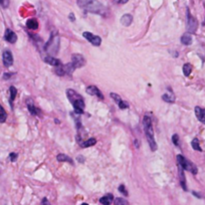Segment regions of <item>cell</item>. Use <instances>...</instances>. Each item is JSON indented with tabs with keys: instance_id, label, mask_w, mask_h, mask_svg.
<instances>
[{
	"instance_id": "cell-24",
	"label": "cell",
	"mask_w": 205,
	"mask_h": 205,
	"mask_svg": "<svg viewBox=\"0 0 205 205\" xmlns=\"http://www.w3.org/2000/svg\"><path fill=\"white\" fill-rule=\"evenodd\" d=\"M9 92H10V99H9V101H10V104L12 105V102L14 101V99L17 95V90L15 89V86H10Z\"/></svg>"
},
{
	"instance_id": "cell-8",
	"label": "cell",
	"mask_w": 205,
	"mask_h": 205,
	"mask_svg": "<svg viewBox=\"0 0 205 205\" xmlns=\"http://www.w3.org/2000/svg\"><path fill=\"white\" fill-rule=\"evenodd\" d=\"M71 63L74 65V66L76 68H79V67H81L85 65V60L81 54L75 53L71 56Z\"/></svg>"
},
{
	"instance_id": "cell-34",
	"label": "cell",
	"mask_w": 205,
	"mask_h": 205,
	"mask_svg": "<svg viewBox=\"0 0 205 205\" xmlns=\"http://www.w3.org/2000/svg\"><path fill=\"white\" fill-rule=\"evenodd\" d=\"M41 205H51V203H49L47 198H43L42 201H41Z\"/></svg>"
},
{
	"instance_id": "cell-12",
	"label": "cell",
	"mask_w": 205,
	"mask_h": 205,
	"mask_svg": "<svg viewBox=\"0 0 205 205\" xmlns=\"http://www.w3.org/2000/svg\"><path fill=\"white\" fill-rule=\"evenodd\" d=\"M26 105H27V108H28V110H29V112H30L31 115H33V116L38 115V114H39V110L34 106L32 100H31V99H27V100H26Z\"/></svg>"
},
{
	"instance_id": "cell-29",
	"label": "cell",
	"mask_w": 205,
	"mask_h": 205,
	"mask_svg": "<svg viewBox=\"0 0 205 205\" xmlns=\"http://www.w3.org/2000/svg\"><path fill=\"white\" fill-rule=\"evenodd\" d=\"M172 142L175 146H179V136L177 134H174L172 137Z\"/></svg>"
},
{
	"instance_id": "cell-15",
	"label": "cell",
	"mask_w": 205,
	"mask_h": 205,
	"mask_svg": "<svg viewBox=\"0 0 205 205\" xmlns=\"http://www.w3.org/2000/svg\"><path fill=\"white\" fill-rule=\"evenodd\" d=\"M178 170H179V178H180V183L182 188L185 191H187V186H186V179H185V175H184V169L181 166L178 165Z\"/></svg>"
},
{
	"instance_id": "cell-33",
	"label": "cell",
	"mask_w": 205,
	"mask_h": 205,
	"mask_svg": "<svg viewBox=\"0 0 205 205\" xmlns=\"http://www.w3.org/2000/svg\"><path fill=\"white\" fill-rule=\"evenodd\" d=\"M0 4H1L3 7H7V5H8V0H0Z\"/></svg>"
},
{
	"instance_id": "cell-18",
	"label": "cell",
	"mask_w": 205,
	"mask_h": 205,
	"mask_svg": "<svg viewBox=\"0 0 205 205\" xmlns=\"http://www.w3.org/2000/svg\"><path fill=\"white\" fill-rule=\"evenodd\" d=\"M114 200V196L113 194H107L103 196L101 199H100V202H101L103 205H111V203Z\"/></svg>"
},
{
	"instance_id": "cell-38",
	"label": "cell",
	"mask_w": 205,
	"mask_h": 205,
	"mask_svg": "<svg viewBox=\"0 0 205 205\" xmlns=\"http://www.w3.org/2000/svg\"><path fill=\"white\" fill-rule=\"evenodd\" d=\"M13 76V74H5V75L3 76V79H5V80H8L9 77H10V76Z\"/></svg>"
},
{
	"instance_id": "cell-7",
	"label": "cell",
	"mask_w": 205,
	"mask_h": 205,
	"mask_svg": "<svg viewBox=\"0 0 205 205\" xmlns=\"http://www.w3.org/2000/svg\"><path fill=\"white\" fill-rule=\"evenodd\" d=\"M83 35L86 40H89V41L93 45H95V46H100L102 43V38L98 35H95L90 32H86V31L83 33Z\"/></svg>"
},
{
	"instance_id": "cell-23",
	"label": "cell",
	"mask_w": 205,
	"mask_h": 205,
	"mask_svg": "<svg viewBox=\"0 0 205 205\" xmlns=\"http://www.w3.org/2000/svg\"><path fill=\"white\" fill-rule=\"evenodd\" d=\"M182 70H183V74L185 76H189L191 71H192V66L190 63H185L183 67H182Z\"/></svg>"
},
{
	"instance_id": "cell-10",
	"label": "cell",
	"mask_w": 205,
	"mask_h": 205,
	"mask_svg": "<svg viewBox=\"0 0 205 205\" xmlns=\"http://www.w3.org/2000/svg\"><path fill=\"white\" fill-rule=\"evenodd\" d=\"M85 92L88 93L89 95H97V97L99 99H101V100L104 99V95H102L101 90H100L98 89V86H95V85H90V86H88L86 90H85Z\"/></svg>"
},
{
	"instance_id": "cell-20",
	"label": "cell",
	"mask_w": 205,
	"mask_h": 205,
	"mask_svg": "<svg viewBox=\"0 0 205 205\" xmlns=\"http://www.w3.org/2000/svg\"><path fill=\"white\" fill-rule=\"evenodd\" d=\"M162 100L164 102L166 103H170V104H173L175 102V95H173V93H169V94H164L162 95Z\"/></svg>"
},
{
	"instance_id": "cell-31",
	"label": "cell",
	"mask_w": 205,
	"mask_h": 205,
	"mask_svg": "<svg viewBox=\"0 0 205 205\" xmlns=\"http://www.w3.org/2000/svg\"><path fill=\"white\" fill-rule=\"evenodd\" d=\"M17 157H18V155L16 153H10V155H9V159H10L11 162H15Z\"/></svg>"
},
{
	"instance_id": "cell-17",
	"label": "cell",
	"mask_w": 205,
	"mask_h": 205,
	"mask_svg": "<svg viewBox=\"0 0 205 205\" xmlns=\"http://www.w3.org/2000/svg\"><path fill=\"white\" fill-rule=\"evenodd\" d=\"M181 43L184 45H190L192 43V36L189 32H186L181 36Z\"/></svg>"
},
{
	"instance_id": "cell-19",
	"label": "cell",
	"mask_w": 205,
	"mask_h": 205,
	"mask_svg": "<svg viewBox=\"0 0 205 205\" xmlns=\"http://www.w3.org/2000/svg\"><path fill=\"white\" fill-rule=\"evenodd\" d=\"M26 26L27 28H29L31 30H35L38 28V22L34 18H31V19H28L26 22Z\"/></svg>"
},
{
	"instance_id": "cell-26",
	"label": "cell",
	"mask_w": 205,
	"mask_h": 205,
	"mask_svg": "<svg viewBox=\"0 0 205 205\" xmlns=\"http://www.w3.org/2000/svg\"><path fill=\"white\" fill-rule=\"evenodd\" d=\"M7 119V114L5 110L3 109V107L0 105V123H4Z\"/></svg>"
},
{
	"instance_id": "cell-16",
	"label": "cell",
	"mask_w": 205,
	"mask_h": 205,
	"mask_svg": "<svg viewBox=\"0 0 205 205\" xmlns=\"http://www.w3.org/2000/svg\"><path fill=\"white\" fill-rule=\"evenodd\" d=\"M133 22V16L131 14H124L121 17V23L124 26H130Z\"/></svg>"
},
{
	"instance_id": "cell-32",
	"label": "cell",
	"mask_w": 205,
	"mask_h": 205,
	"mask_svg": "<svg viewBox=\"0 0 205 205\" xmlns=\"http://www.w3.org/2000/svg\"><path fill=\"white\" fill-rule=\"evenodd\" d=\"M119 191H120L121 193L124 194L125 196H127V195H128V192H127V190H126V188H125L124 185H120V186H119Z\"/></svg>"
},
{
	"instance_id": "cell-2",
	"label": "cell",
	"mask_w": 205,
	"mask_h": 205,
	"mask_svg": "<svg viewBox=\"0 0 205 205\" xmlns=\"http://www.w3.org/2000/svg\"><path fill=\"white\" fill-rule=\"evenodd\" d=\"M66 95L68 101L71 102V104L74 107L75 112L80 115V114H84V110H85V101L81 95H80L77 94L75 90L68 89L66 90Z\"/></svg>"
},
{
	"instance_id": "cell-28",
	"label": "cell",
	"mask_w": 205,
	"mask_h": 205,
	"mask_svg": "<svg viewBox=\"0 0 205 205\" xmlns=\"http://www.w3.org/2000/svg\"><path fill=\"white\" fill-rule=\"evenodd\" d=\"M110 95H111V98L114 100V101H115L117 104H119L121 101H122V99H121V97L119 95H117V94H115V93H111L110 94Z\"/></svg>"
},
{
	"instance_id": "cell-35",
	"label": "cell",
	"mask_w": 205,
	"mask_h": 205,
	"mask_svg": "<svg viewBox=\"0 0 205 205\" xmlns=\"http://www.w3.org/2000/svg\"><path fill=\"white\" fill-rule=\"evenodd\" d=\"M68 18H70V20H71V21H76V17H75L74 13H70V15H68Z\"/></svg>"
},
{
	"instance_id": "cell-6",
	"label": "cell",
	"mask_w": 205,
	"mask_h": 205,
	"mask_svg": "<svg viewBox=\"0 0 205 205\" xmlns=\"http://www.w3.org/2000/svg\"><path fill=\"white\" fill-rule=\"evenodd\" d=\"M197 20L190 14L189 9H187V29L189 31V33H194L197 29Z\"/></svg>"
},
{
	"instance_id": "cell-36",
	"label": "cell",
	"mask_w": 205,
	"mask_h": 205,
	"mask_svg": "<svg viewBox=\"0 0 205 205\" xmlns=\"http://www.w3.org/2000/svg\"><path fill=\"white\" fill-rule=\"evenodd\" d=\"M117 1V3H119V4H125V3H127L129 1V0H116Z\"/></svg>"
},
{
	"instance_id": "cell-14",
	"label": "cell",
	"mask_w": 205,
	"mask_h": 205,
	"mask_svg": "<svg viewBox=\"0 0 205 205\" xmlns=\"http://www.w3.org/2000/svg\"><path fill=\"white\" fill-rule=\"evenodd\" d=\"M44 61L46 62V63H48V65L53 66H57L61 65V61L57 60V58H56L53 56H46L44 57Z\"/></svg>"
},
{
	"instance_id": "cell-22",
	"label": "cell",
	"mask_w": 205,
	"mask_h": 205,
	"mask_svg": "<svg viewBox=\"0 0 205 205\" xmlns=\"http://www.w3.org/2000/svg\"><path fill=\"white\" fill-rule=\"evenodd\" d=\"M56 160L58 162H67V163L72 164L71 159L68 156H66V155H65V154H58L57 156H56Z\"/></svg>"
},
{
	"instance_id": "cell-5",
	"label": "cell",
	"mask_w": 205,
	"mask_h": 205,
	"mask_svg": "<svg viewBox=\"0 0 205 205\" xmlns=\"http://www.w3.org/2000/svg\"><path fill=\"white\" fill-rule=\"evenodd\" d=\"M176 160H177V165L181 166L184 170H187L192 173V174H197V172H198L197 167L195 166L192 162L188 161L187 159L182 156V155H177Z\"/></svg>"
},
{
	"instance_id": "cell-27",
	"label": "cell",
	"mask_w": 205,
	"mask_h": 205,
	"mask_svg": "<svg viewBox=\"0 0 205 205\" xmlns=\"http://www.w3.org/2000/svg\"><path fill=\"white\" fill-rule=\"evenodd\" d=\"M115 205H130V204L126 199L119 197L115 199Z\"/></svg>"
},
{
	"instance_id": "cell-4",
	"label": "cell",
	"mask_w": 205,
	"mask_h": 205,
	"mask_svg": "<svg viewBox=\"0 0 205 205\" xmlns=\"http://www.w3.org/2000/svg\"><path fill=\"white\" fill-rule=\"evenodd\" d=\"M60 36H58L57 31H53L51 35V38L48 39V41L45 43L44 49L49 56H53V54H56L58 52V49H60Z\"/></svg>"
},
{
	"instance_id": "cell-25",
	"label": "cell",
	"mask_w": 205,
	"mask_h": 205,
	"mask_svg": "<svg viewBox=\"0 0 205 205\" xmlns=\"http://www.w3.org/2000/svg\"><path fill=\"white\" fill-rule=\"evenodd\" d=\"M191 145H192V148H193L194 150H196V151H199V152L202 151V149H201V147H200L199 141H198L197 138H195V139L192 140V142H191Z\"/></svg>"
},
{
	"instance_id": "cell-11",
	"label": "cell",
	"mask_w": 205,
	"mask_h": 205,
	"mask_svg": "<svg viewBox=\"0 0 205 205\" xmlns=\"http://www.w3.org/2000/svg\"><path fill=\"white\" fill-rule=\"evenodd\" d=\"M4 38L9 43H15L17 40V35L15 32H13L11 29H6L5 34H4Z\"/></svg>"
},
{
	"instance_id": "cell-21",
	"label": "cell",
	"mask_w": 205,
	"mask_h": 205,
	"mask_svg": "<svg viewBox=\"0 0 205 205\" xmlns=\"http://www.w3.org/2000/svg\"><path fill=\"white\" fill-rule=\"evenodd\" d=\"M95 143H97V140H95V138H90L89 140L85 141V142L81 143V146L83 148H88V147H92V146L95 145Z\"/></svg>"
},
{
	"instance_id": "cell-3",
	"label": "cell",
	"mask_w": 205,
	"mask_h": 205,
	"mask_svg": "<svg viewBox=\"0 0 205 205\" xmlns=\"http://www.w3.org/2000/svg\"><path fill=\"white\" fill-rule=\"evenodd\" d=\"M143 126H144V131L146 134V138H147V141L150 146V149H151L153 152H155L157 150V144H156V141H155L152 121L150 119V117L145 116L143 118Z\"/></svg>"
},
{
	"instance_id": "cell-13",
	"label": "cell",
	"mask_w": 205,
	"mask_h": 205,
	"mask_svg": "<svg viewBox=\"0 0 205 205\" xmlns=\"http://www.w3.org/2000/svg\"><path fill=\"white\" fill-rule=\"evenodd\" d=\"M194 111L197 119L201 123H203V124H205V109H202L200 107H195Z\"/></svg>"
},
{
	"instance_id": "cell-39",
	"label": "cell",
	"mask_w": 205,
	"mask_h": 205,
	"mask_svg": "<svg viewBox=\"0 0 205 205\" xmlns=\"http://www.w3.org/2000/svg\"><path fill=\"white\" fill-rule=\"evenodd\" d=\"M81 205H89V204H88V203H83Z\"/></svg>"
},
{
	"instance_id": "cell-37",
	"label": "cell",
	"mask_w": 205,
	"mask_h": 205,
	"mask_svg": "<svg viewBox=\"0 0 205 205\" xmlns=\"http://www.w3.org/2000/svg\"><path fill=\"white\" fill-rule=\"evenodd\" d=\"M76 159H77V161H79V162H81V163H84V162H85V159H84L83 156H77Z\"/></svg>"
},
{
	"instance_id": "cell-1",
	"label": "cell",
	"mask_w": 205,
	"mask_h": 205,
	"mask_svg": "<svg viewBox=\"0 0 205 205\" xmlns=\"http://www.w3.org/2000/svg\"><path fill=\"white\" fill-rule=\"evenodd\" d=\"M77 5L85 9V11L99 15H105L107 13L106 7L97 0H77Z\"/></svg>"
},
{
	"instance_id": "cell-30",
	"label": "cell",
	"mask_w": 205,
	"mask_h": 205,
	"mask_svg": "<svg viewBox=\"0 0 205 205\" xmlns=\"http://www.w3.org/2000/svg\"><path fill=\"white\" fill-rule=\"evenodd\" d=\"M119 107H120V109H123V110H124V109H127V108H129V105H128V103L127 102H124V101H121L119 104Z\"/></svg>"
},
{
	"instance_id": "cell-9",
	"label": "cell",
	"mask_w": 205,
	"mask_h": 205,
	"mask_svg": "<svg viewBox=\"0 0 205 205\" xmlns=\"http://www.w3.org/2000/svg\"><path fill=\"white\" fill-rule=\"evenodd\" d=\"M2 60H3V63L6 67H9L13 65V56L11 51H5L2 53Z\"/></svg>"
}]
</instances>
